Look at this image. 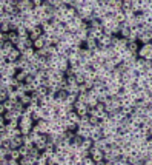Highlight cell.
Wrapping results in <instances>:
<instances>
[{
  "label": "cell",
  "mask_w": 152,
  "mask_h": 165,
  "mask_svg": "<svg viewBox=\"0 0 152 165\" xmlns=\"http://www.w3.org/2000/svg\"><path fill=\"white\" fill-rule=\"evenodd\" d=\"M8 40L13 42L14 46H16V45L19 43V40H20V36L17 34V31H10V33H8Z\"/></svg>",
  "instance_id": "16"
},
{
  "label": "cell",
  "mask_w": 152,
  "mask_h": 165,
  "mask_svg": "<svg viewBox=\"0 0 152 165\" xmlns=\"http://www.w3.org/2000/svg\"><path fill=\"white\" fill-rule=\"evenodd\" d=\"M82 142H83V137H82V136H78V134L75 133V136H74V137H72V140H71V145L77 148V147H80V145H82Z\"/></svg>",
  "instance_id": "22"
},
{
  "label": "cell",
  "mask_w": 152,
  "mask_h": 165,
  "mask_svg": "<svg viewBox=\"0 0 152 165\" xmlns=\"http://www.w3.org/2000/svg\"><path fill=\"white\" fill-rule=\"evenodd\" d=\"M29 148H31L29 145H25V143H23L22 147H19V151H20L22 156H26V154H29Z\"/></svg>",
  "instance_id": "36"
},
{
  "label": "cell",
  "mask_w": 152,
  "mask_h": 165,
  "mask_svg": "<svg viewBox=\"0 0 152 165\" xmlns=\"http://www.w3.org/2000/svg\"><path fill=\"white\" fill-rule=\"evenodd\" d=\"M32 125H34V120L31 117H25L22 116L20 120H19V127L22 130V134H29L32 131Z\"/></svg>",
  "instance_id": "1"
},
{
  "label": "cell",
  "mask_w": 152,
  "mask_h": 165,
  "mask_svg": "<svg viewBox=\"0 0 152 165\" xmlns=\"http://www.w3.org/2000/svg\"><path fill=\"white\" fill-rule=\"evenodd\" d=\"M10 143H11V148H19V147H22V145H23V134H20V136H13V137L10 139Z\"/></svg>",
  "instance_id": "7"
},
{
  "label": "cell",
  "mask_w": 152,
  "mask_h": 165,
  "mask_svg": "<svg viewBox=\"0 0 152 165\" xmlns=\"http://www.w3.org/2000/svg\"><path fill=\"white\" fill-rule=\"evenodd\" d=\"M19 100H20V102H22L25 107H28V105L31 103V94H29V93H25V94H23V96H22Z\"/></svg>",
  "instance_id": "25"
},
{
  "label": "cell",
  "mask_w": 152,
  "mask_h": 165,
  "mask_svg": "<svg viewBox=\"0 0 152 165\" xmlns=\"http://www.w3.org/2000/svg\"><path fill=\"white\" fill-rule=\"evenodd\" d=\"M60 2H62L63 5H68V6H71V3H72V0H60Z\"/></svg>",
  "instance_id": "46"
},
{
  "label": "cell",
  "mask_w": 152,
  "mask_h": 165,
  "mask_svg": "<svg viewBox=\"0 0 152 165\" xmlns=\"http://www.w3.org/2000/svg\"><path fill=\"white\" fill-rule=\"evenodd\" d=\"M89 154L92 156L95 165H104V153H103L101 148L92 147V148H89Z\"/></svg>",
  "instance_id": "2"
},
{
  "label": "cell",
  "mask_w": 152,
  "mask_h": 165,
  "mask_svg": "<svg viewBox=\"0 0 152 165\" xmlns=\"http://www.w3.org/2000/svg\"><path fill=\"white\" fill-rule=\"evenodd\" d=\"M75 37L85 42V40L88 39V31H86V30H78V31L75 33Z\"/></svg>",
  "instance_id": "24"
},
{
  "label": "cell",
  "mask_w": 152,
  "mask_h": 165,
  "mask_svg": "<svg viewBox=\"0 0 152 165\" xmlns=\"http://www.w3.org/2000/svg\"><path fill=\"white\" fill-rule=\"evenodd\" d=\"M88 116H89V123H91V125H98V123L101 122L98 116H92V114H88Z\"/></svg>",
  "instance_id": "35"
},
{
  "label": "cell",
  "mask_w": 152,
  "mask_h": 165,
  "mask_svg": "<svg viewBox=\"0 0 152 165\" xmlns=\"http://www.w3.org/2000/svg\"><path fill=\"white\" fill-rule=\"evenodd\" d=\"M89 26H91V28H103V25H101V22H100L98 19H95V17L89 20Z\"/></svg>",
  "instance_id": "29"
},
{
  "label": "cell",
  "mask_w": 152,
  "mask_h": 165,
  "mask_svg": "<svg viewBox=\"0 0 152 165\" xmlns=\"http://www.w3.org/2000/svg\"><path fill=\"white\" fill-rule=\"evenodd\" d=\"M26 83H34V76H31V74H28L26 76V80H25Z\"/></svg>",
  "instance_id": "43"
},
{
  "label": "cell",
  "mask_w": 152,
  "mask_h": 165,
  "mask_svg": "<svg viewBox=\"0 0 152 165\" xmlns=\"http://www.w3.org/2000/svg\"><path fill=\"white\" fill-rule=\"evenodd\" d=\"M140 2H144V0H140Z\"/></svg>",
  "instance_id": "47"
},
{
  "label": "cell",
  "mask_w": 152,
  "mask_h": 165,
  "mask_svg": "<svg viewBox=\"0 0 152 165\" xmlns=\"http://www.w3.org/2000/svg\"><path fill=\"white\" fill-rule=\"evenodd\" d=\"M89 90H91V88H89L86 83H80V85H78V93H88Z\"/></svg>",
  "instance_id": "38"
},
{
  "label": "cell",
  "mask_w": 152,
  "mask_h": 165,
  "mask_svg": "<svg viewBox=\"0 0 152 165\" xmlns=\"http://www.w3.org/2000/svg\"><path fill=\"white\" fill-rule=\"evenodd\" d=\"M80 56L82 59H92V50H88L86 46H83L80 51Z\"/></svg>",
  "instance_id": "21"
},
{
  "label": "cell",
  "mask_w": 152,
  "mask_h": 165,
  "mask_svg": "<svg viewBox=\"0 0 152 165\" xmlns=\"http://www.w3.org/2000/svg\"><path fill=\"white\" fill-rule=\"evenodd\" d=\"M20 56H22V53H20V51H19V50L14 46V48L10 51V54H8L6 60H8V62H16L17 59H20Z\"/></svg>",
  "instance_id": "9"
},
{
  "label": "cell",
  "mask_w": 152,
  "mask_h": 165,
  "mask_svg": "<svg viewBox=\"0 0 152 165\" xmlns=\"http://www.w3.org/2000/svg\"><path fill=\"white\" fill-rule=\"evenodd\" d=\"M25 108H26V107H25L20 100H17V102H16V105H14V110H17L19 113H23V111H25Z\"/></svg>",
  "instance_id": "37"
},
{
  "label": "cell",
  "mask_w": 152,
  "mask_h": 165,
  "mask_svg": "<svg viewBox=\"0 0 152 165\" xmlns=\"http://www.w3.org/2000/svg\"><path fill=\"white\" fill-rule=\"evenodd\" d=\"M103 66L106 68V71H114V70L117 68V63L114 62V59H106V60L103 62Z\"/></svg>",
  "instance_id": "14"
},
{
  "label": "cell",
  "mask_w": 152,
  "mask_h": 165,
  "mask_svg": "<svg viewBox=\"0 0 152 165\" xmlns=\"http://www.w3.org/2000/svg\"><path fill=\"white\" fill-rule=\"evenodd\" d=\"M31 2L34 3V6H40L43 3V0H31Z\"/></svg>",
  "instance_id": "44"
},
{
  "label": "cell",
  "mask_w": 152,
  "mask_h": 165,
  "mask_svg": "<svg viewBox=\"0 0 152 165\" xmlns=\"http://www.w3.org/2000/svg\"><path fill=\"white\" fill-rule=\"evenodd\" d=\"M126 48H127L132 54H137V53H138V50H140V42H138V40H129Z\"/></svg>",
  "instance_id": "11"
},
{
  "label": "cell",
  "mask_w": 152,
  "mask_h": 165,
  "mask_svg": "<svg viewBox=\"0 0 152 165\" xmlns=\"http://www.w3.org/2000/svg\"><path fill=\"white\" fill-rule=\"evenodd\" d=\"M150 43H152V42H150Z\"/></svg>",
  "instance_id": "48"
},
{
  "label": "cell",
  "mask_w": 152,
  "mask_h": 165,
  "mask_svg": "<svg viewBox=\"0 0 152 165\" xmlns=\"http://www.w3.org/2000/svg\"><path fill=\"white\" fill-rule=\"evenodd\" d=\"M6 99H8V91L5 87H2L0 88V102H5Z\"/></svg>",
  "instance_id": "33"
},
{
  "label": "cell",
  "mask_w": 152,
  "mask_h": 165,
  "mask_svg": "<svg viewBox=\"0 0 152 165\" xmlns=\"http://www.w3.org/2000/svg\"><path fill=\"white\" fill-rule=\"evenodd\" d=\"M129 34H131V28H129V26L123 22V23H121V30H120V36L127 39V36H129Z\"/></svg>",
  "instance_id": "20"
},
{
  "label": "cell",
  "mask_w": 152,
  "mask_h": 165,
  "mask_svg": "<svg viewBox=\"0 0 152 165\" xmlns=\"http://www.w3.org/2000/svg\"><path fill=\"white\" fill-rule=\"evenodd\" d=\"M66 83H77L75 76H74V74H72V76H66Z\"/></svg>",
  "instance_id": "42"
},
{
  "label": "cell",
  "mask_w": 152,
  "mask_h": 165,
  "mask_svg": "<svg viewBox=\"0 0 152 165\" xmlns=\"http://www.w3.org/2000/svg\"><path fill=\"white\" fill-rule=\"evenodd\" d=\"M95 108H97L98 114H100V113H103V111H106V107H104V103H103V102H98V103L95 105Z\"/></svg>",
  "instance_id": "41"
},
{
  "label": "cell",
  "mask_w": 152,
  "mask_h": 165,
  "mask_svg": "<svg viewBox=\"0 0 152 165\" xmlns=\"http://www.w3.org/2000/svg\"><path fill=\"white\" fill-rule=\"evenodd\" d=\"M111 39H112V36L101 34V36L97 39V42H98V46H100V48H108V46H112V42H111Z\"/></svg>",
  "instance_id": "5"
},
{
  "label": "cell",
  "mask_w": 152,
  "mask_h": 165,
  "mask_svg": "<svg viewBox=\"0 0 152 165\" xmlns=\"http://www.w3.org/2000/svg\"><path fill=\"white\" fill-rule=\"evenodd\" d=\"M74 110L78 113V116L82 117V116H86L88 113H89V107L85 103V102H82V100H75V103H74Z\"/></svg>",
  "instance_id": "4"
},
{
  "label": "cell",
  "mask_w": 152,
  "mask_h": 165,
  "mask_svg": "<svg viewBox=\"0 0 152 165\" xmlns=\"http://www.w3.org/2000/svg\"><path fill=\"white\" fill-rule=\"evenodd\" d=\"M82 147H85V148H92L94 147V140L91 139V137H83V142H82Z\"/></svg>",
  "instance_id": "26"
},
{
  "label": "cell",
  "mask_w": 152,
  "mask_h": 165,
  "mask_svg": "<svg viewBox=\"0 0 152 165\" xmlns=\"http://www.w3.org/2000/svg\"><path fill=\"white\" fill-rule=\"evenodd\" d=\"M85 46H86L88 50H95V48L98 46V42H97V39H92V37L88 36V39L85 40Z\"/></svg>",
  "instance_id": "12"
},
{
  "label": "cell",
  "mask_w": 152,
  "mask_h": 165,
  "mask_svg": "<svg viewBox=\"0 0 152 165\" xmlns=\"http://www.w3.org/2000/svg\"><path fill=\"white\" fill-rule=\"evenodd\" d=\"M3 105H5V110L8 111V110H13V108H14V105H16V102H14V100H11V99L8 97V99H6V100L3 102Z\"/></svg>",
  "instance_id": "31"
},
{
  "label": "cell",
  "mask_w": 152,
  "mask_h": 165,
  "mask_svg": "<svg viewBox=\"0 0 152 165\" xmlns=\"http://www.w3.org/2000/svg\"><path fill=\"white\" fill-rule=\"evenodd\" d=\"M36 157H32V156H29V154H26V156H22L20 159H19V163L20 165H34L36 163Z\"/></svg>",
  "instance_id": "10"
},
{
  "label": "cell",
  "mask_w": 152,
  "mask_h": 165,
  "mask_svg": "<svg viewBox=\"0 0 152 165\" xmlns=\"http://www.w3.org/2000/svg\"><path fill=\"white\" fill-rule=\"evenodd\" d=\"M48 163V157L42 153L39 157H37V160H36V165H46Z\"/></svg>",
  "instance_id": "30"
},
{
  "label": "cell",
  "mask_w": 152,
  "mask_h": 165,
  "mask_svg": "<svg viewBox=\"0 0 152 165\" xmlns=\"http://www.w3.org/2000/svg\"><path fill=\"white\" fill-rule=\"evenodd\" d=\"M77 14H78V13H77V10H75V8H72V6H68V11H66V16H68V17L74 19Z\"/></svg>",
  "instance_id": "34"
},
{
  "label": "cell",
  "mask_w": 152,
  "mask_h": 165,
  "mask_svg": "<svg viewBox=\"0 0 152 165\" xmlns=\"http://www.w3.org/2000/svg\"><path fill=\"white\" fill-rule=\"evenodd\" d=\"M0 31L8 34L11 31V22H2V25H0Z\"/></svg>",
  "instance_id": "28"
},
{
  "label": "cell",
  "mask_w": 152,
  "mask_h": 165,
  "mask_svg": "<svg viewBox=\"0 0 152 165\" xmlns=\"http://www.w3.org/2000/svg\"><path fill=\"white\" fill-rule=\"evenodd\" d=\"M75 80H77V83L80 85V83H85L86 79H85V76H83L82 73H78V74H75Z\"/></svg>",
  "instance_id": "40"
},
{
  "label": "cell",
  "mask_w": 152,
  "mask_h": 165,
  "mask_svg": "<svg viewBox=\"0 0 152 165\" xmlns=\"http://www.w3.org/2000/svg\"><path fill=\"white\" fill-rule=\"evenodd\" d=\"M34 56H36V48H34V46L26 48L25 51H22V57H25V59H28V60H31Z\"/></svg>",
  "instance_id": "13"
},
{
  "label": "cell",
  "mask_w": 152,
  "mask_h": 165,
  "mask_svg": "<svg viewBox=\"0 0 152 165\" xmlns=\"http://www.w3.org/2000/svg\"><path fill=\"white\" fill-rule=\"evenodd\" d=\"M82 165H95V162H94L92 156L89 154V156H85V157H83V162H82Z\"/></svg>",
  "instance_id": "32"
},
{
  "label": "cell",
  "mask_w": 152,
  "mask_h": 165,
  "mask_svg": "<svg viewBox=\"0 0 152 165\" xmlns=\"http://www.w3.org/2000/svg\"><path fill=\"white\" fill-rule=\"evenodd\" d=\"M6 110H5V105H3V102H0V114H3Z\"/></svg>",
  "instance_id": "45"
},
{
  "label": "cell",
  "mask_w": 152,
  "mask_h": 165,
  "mask_svg": "<svg viewBox=\"0 0 152 165\" xmlns=\"http://www.w3.org/2000/svg\"><path fill=\"white\" fill-rule=\"evenodd\" d=\"M45 45H46V43H45V34H42L39 39L34 40V48H36V50H40V48H43Z\"/></svg>",
  "instance_id": "17"
},
{
  "label": "cell",
  "mask_w": 152,
  "mask_h": 165,
  "mask_svg": "<svg viewBox=\"0 0 152 165\" xmlns=\"http://www.w3.org/2000/svg\"><path fill=\"white\" fill-rule=\"evenodd\" d=\"M3 119H5L6 122H10L11 119H14V116H13L11 110H8V111H5V113H3Z\"/></svg>",
  "instance_id": "39"
},
{
  "label": "cell",
  "mask_w": 152,
  "mask_h": 165,
  "mask_svg": "<svg viewBox=\"0 0 152 165\" xmlns=\"http://www.w3.org/2000/svg\"><path fill=\"white\" fill-rule=\"evenodd\" d=\"M150 51H152V43H144V45H140V50H138L137 56L144 59V57H146Z\"/></svg>",
  "instance_id": "6"
},
{
  "label": "cell",
  "mask_w": 152,
  "mask_h": 165,
  "mask_svg": "<svg viewBox=\"0 0 152 165\" xmlns=\"http://www.w3.org/2000/svg\"><path fill=\"white\" fill-rule=\"evenodd\" d=\"M68 119H69L71 122H75V123L80 122V116H78V113H77L75 110H71V111L68 113Z\"/></svg>",
  "instance_id": "19"
},
{
  "label": "cell",
  "mask_w": 152,
  "mask_h": 165,
  "mask_svg": "<svg viewBox=\"0 0 152 165\" xmlns=\"http://www.w3.org/2000/svg\"><path fill=\"white\" fill-rule=\"evenodd\" d=\"M65 25H66V30H68L69 33H72V34H75V33L80 30V25H77V23H75V22H72V20H71V22H68V23H65Z\"/></svg>",
  "instance_id": "15"
},
{
  "label": "cell",
  "mask_w": 152,
  "mask_h": 165,
  "mask_svg": "<svg viewBox=\"0 0 152 165\" xmlns=\"http://www.w3.org/2000/svg\"><path fill=\"white\" fill-rule=\"evenodd\" d=\"M40 154H42V150H39L36 145H32V147L29 148V156H32V157H36V159H37Z\"/></svg>",
  "instance_id": "27"
},
{
  "label": "cell",
  "mask_w": 152,
  "mask_h": 165,
  "mask_svg": "<svg viewBox=\"0 0 152 165\" xmlns=\"http://www.w3.org/2000/svg\"><path fill=\"white\" fill-rule=\"evenodd\" d=\"M138 42H140V45L150 43V42H152V33H149V31H144V33H141V34L138 36Z\"/></svg>",
  "instance_id": "8"
},
{
  "label": "cell",
  "mask_w": 152,
  "mask_h": 165,
  "mask_svg": "<svg viewBox=\"0 0 152 165\" xmlns=\"http://www.w3.org/2000/svg\"><path fill=\"white\" fill-rule=\"evenodd\" d=\"M17 34H19L20 37H28V36H29V31L25 28V25H20V26L17 28Z\"/></svg>",
  "instance_id": "23"
},
{
  "label": "cell",
  "mask_w": 152,
  "mask_h": 165,
  "mask_svg": "<svg viewBox=\"0 0 152 165\" xmlns=\"http://www.w3.org/2000/svg\"><path fill=\"white\" fill-rule=\"evenodd\" d=\"M26 76H28V73L25 71V70H17V73H16V79H17V82H25L26 80Z\"/></svg>",
  "instance_id": "18"
},
{
  "label": "cell",
  "mask_w": 152,
  "mask_h": 165,
  "mask_svg": "<svg viewBox=\"0 0 152 165\" xmlns=\"http://www.w3.org/2000/svg\"><path fill=\"white\" fill-rule=\"evenodd\" d=\"M32 131L43 133V134H48V133H49L48 120H46V119H39L37 122H34V125H32Z\"/></svg>",
  "instance_id": "3"
}]
</instances>
